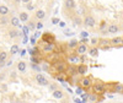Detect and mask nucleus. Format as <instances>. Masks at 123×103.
Returning <instances> with one entry per match:
<instances>
[{"instance_id": "f257e3e1", "label": "nucleus", "mask_w": 123, "mask_h": 103, "mask_svg": "<svg viewBox=\"0 0 123 103\" xmlns=\"http://www.w3.org/2000/svg\"><path fill=\"white\" fill-rule=\"evenodd\" d=\"M92 91L96 92L97 95H105L106 92H107V84H105L104 81H101V80H96L92 82V86H91Z\"/></svg>"}, {"instance_id": "f03ea898", "label": "nucleus", "mask_w": 123, "mask_h": 103, "mask_svg": "<svg viewBox=\"0 0 123 103\" xmlns=\"http://www.w3.org/2000/svg\"><path fill=\"white\" fill-rule=\"evenodd\" d=\"M67 68H68V61L63 59H57L53 61V69L55 73H65Z\"/></svg>"}, {"instance_id": "7ed1b4c3", "label": "nucleus", "mask_w": 123, "mask_h": 103, "mask_svg": "<svg viewBox=\"0 0 123 103\" xmlns=\"http://www.w3.org/2000/svg\"><path fill=\"white\" fill-rule=\"evenodd\" d=\"M92 82H94V80L91 76H83L79 81V86L83 87V90H90L92 86Z\"/></svg>"}, {"instance_id": "20e7f679", "label": "nucleus", "mask_w": 123, "mask_h": 103, "mask_svg": "<svg viewBox=\"0 0 123 103\" xmlns=\"http://www.w3.org/2000/svg\"><path fill=\"white\" fill-rule=\"evenodd\" d=\"M107 91L113 92V93H122L123 86H122L121 82H112V84L107 85Z\"/></svg>"}, {"instance_id": "39448f33", "label": "nucleus", "mask_w": 123, "mask_h": 103, "mask_svg": "<svg viewBox=\"0 0 123 103\" xmlns=\"http://www.w3.org/2000/svg\"><path fill=\"white\" fill-rule=\"evenodd\" d=\"M68 63L70 65H75L76 66V65L83 63V58H81V55H79L76 53H73V54L68 55Z\"/></svg>"}, {"instance_id": "423d86ee", "label": "nucleus", "mask_w": 123, "mask_h": 103, "mask_svg": "<svg viewBox=\"0 0 123 103\" xmlns=\"http://www.w3.org/2000/svg\"><path fill=\"white\" fill-rule=\"evenodd\" d=\"M83 23H84L85 27H87V28H92V27H95V26H96V20H95V17L92 16V15H86L85 18L83 20Z\"/></svg>"}, {"instance_id": "0eeeda50", "label": "nucleus", "mask_w": 123, "mask_h": 103, "mask_svg": "<svg viewBox=\"0 0 123 103\" xmlns=\"http://www.w3.org/2000/svg\"><path fill=\"white\" fill-rule=\"evenodd\" d=\"M35 80H36V82H37L39 86H48V84H49L48 79H47L44 75H42L41 73H37V74H36Z\"/></svg>"}, {"instance_id": "6e6552de", "label": "nucleus", "mask_w": 123, "mask_h": 103, "mask_svg": "<svg viewBox=\"0 0 123 103\" xmlns=\"http://www.w3.org/2000/svg\"><path fill=\"white\" fill-rule=\"evenodd\" d=\"M41 39H42L43 43H54L55 42V37L52 32H44L42 34V37H41Z\"/></svg>"}, {"instance_id": "1a4fd4ad", "label": "nucleus", "mask_w": 123, "mask_h": 103, "mask_svg": "<svg viewBox=\"0 0 123 103\" xmlns=\"http://www.w3.org/2000/svg\"><path fill=\"white\" fill-rule=\"evenodd\" d=\"M42 52L44 54H52L55 52V43H44Z\"/></svg>"}, {"instance_id": "9d476101", "label": "nucleus", "mask_w": 123, "mask_h": 103, "mask_svg": "<svg viewBox=\"0 0 123 103\" xmlns=\"http://www.w3.org/2000/svg\"><path fill=\"white\" fill-rule=\"evenodd\" d=\"M106 31L108 34H117L118 32H121V26H118L117 23H111L110 26L107 25Z\"/></svg>"}, {"instance_id": "9b49d317", "label": "nucleus", "mask_w": 123, "mask_h": 103, "mask_svg": "<svg viewBox=\"0 0 123 103\" xmlns=\"http://www.w3.org/2000/svg\"><path fill=\"white\" fill-rule=\"evenodd\" d=\"M64 9L69 12H73L74 10L76 9V4H75V0H65L64 1Z\"/></svg>"}, {"instance_id": "f8f14e48", "label": "nucleus", "mask_w": 123, "mask_h": 103, "mask_svg": "<svg viewBox=\"0 0 123 103\" xmlns=\"http://www.w3.org/2000/svg\"><path fill=\"white\" fill-rule=\"evenodd\" d=\"M75 53L79 54V55L86 54V53H87V46H86L85 43H80V42H79V44H78L76 48H75Z\"/></svg>"}, {"instance_id": "ddd939ff", "label": "nucleus", "mask_w": 123, "mask_h": 103, "mask_svg": "<svg viewBox=\"0 0 123 103\" xmlns=\"http://www.w3.org/2000/svg\"><path fill=\"white\" fill-rule=\"evenodd\" d=\"M122 42H123V39L121 36H117V37H113L112 39H110V44L112 47H117V48H122Z\"/></svg>"}, {"instance_id": "4468645a", "label": "nucleus", "mask_w": 123, "mask_h": 103, "mask_svg": "<svg viewBox=\"0 0 123 103\" xmlns=\"http://www.w3.org/2000/svg\"><path fill=\"white\" fill-rule=\"evenodd\" d=\"M87 50H89V55L92 57V58H97L98 54H100V49L96 46H92V47L87 48Z\"/></svg>"}, {"instance_id": "2eb2a0df", "label": "nucleus", "mask_w": 123, "mask_h": 103, "mask_svg": "<svg viewBox=\"0 0 123 103\" xmlns=\"http://www.w3.org/2000/svg\"><path fill=\"white\" fill-rule=\"evenodd\" d=\"M87 65H85V64H79V65H76V73H78V75H85L86 73H87Z\"/></svg>"}, {"instance_id": "dca6fc26", "label": "nucleus", "mask_w": 123, "mask_h": 103, "mask_svg": "<svg viewBox=\"0 0 123 103\" xmlns=\"http://www.w3.org/2000/svg\"><path fill=\"white\" fill-rule=\"evenodd\" d=\"M16 68H17V70H18L20 74H25L26 70H27V64L25 63L24 60H21V61H18V63H17Z\"/></svg>"}, {"instance_id": "f3484780", "label": "nucleus", "mask_w": 123, "mask_h": 103, "mask_svg": "<svg viewBox=\"0 0 123 103\" xmlns=\"http://www.w3.org/2000/svg\"><path fill=\"white\" fill-rule=\"evenodd\" d=\"M87 99H89L90 102H98V101H101L100 95H97L96 92H94V91H92L91 93L87 95Z\"/></svg>"}, {"instance_id": "a211bd4d", "label": "nucleus", "mask_w": 123, "mask_h": 103, "mask_svg": "<svg viewBox=\"0 0 123 103\" xmlns=\"http://www.w3.org/2000/svg\"><path fill=\"white\" fill-rule=\"evenodd\" d=\"M52 96L55 98V99H62L64 97V92L62 91V90H58V88H55L54 91H52Z\"/></svg>"}, {"instance_id": "6ab92c4d", "label": "nucleus", "mask_w": 123, "mask_h": 103, "mask_svg": "<svg viewBox=\"0 0 123 103\" xmlns=\"http://www.w3.org/2000/svg\"><path fill=\"white\" fill-rule=\"evenodd\" d=\"M9 23L14 28L20 27V20H18V17H17V16H12L11 18H9Z\"/></svg>"}, {"instance_id": "aec40b11", "label": "nucleus", "mask_w": 123, "mask_h": 103, "mask_svg": "<svg viewBox=\"0 0 123 103\" xmlns=\"http://www.w3.org/2000/svg\"><path fill=\"white\" fill-rule=\"evenodd\" d=\"M20 34H21V32H20V31H17V29H15V28H12V29L9 31V37L11 38V39H15V38L20 37Z\"/></svg>"}, {"instance_id": "412c9836", "label": "nucleus", "mask_w": 123, "mask_h": 103, "mask_svg": "<svg viewBox=\"0 0 123 103\" xmlns=\"http://www.w3.org/2000/svg\"><path fill=\"white\" fill-rule=\"evenodd\" d=\"M44 17H46V12L43 11V10H37L36 14H35V18L42 21V20H44Z\"/></svg>"}, {"instance_id": "4be33fe9", "label": "nucleus", "mask_w": 123, "mask_h": 103, "mask_svg": "<svg viewBox=\"0 0 123 103\" xmlns=\"http://www.w3.org/2000/svg\"><path fill=\"white\" fill-rule=\"evenodd\" d=\"M18 20H20V21H21V22H27L28 21V18H30V16H28V14L27 12H25V11H21V12H20L18 14Z\"/></svg>"}, {"instance_id": "5701e85b", "label": "nucleus", "mask_w": 123, "mask_h": 103, "mask_svg": "<svg viewBox=\"0 0 123 103\" xmlns=\"http://www.w3.org/2000/svg\"><path fill=\"white\" fill-rule=\"evenodd\" d=\"M71 20H73V23L75 26H80L81 23H83V18H81L79 15H74L73 17H71Z\"/></svg>"}, {"instance_id": "b1692460", "label": "nucleus", "mask_w": 123, "mask_h": 103, "mask_svg": "<svg viewBox=\"0 0 123 103\" xmlns=\"http://www.w3.org/2000/svg\"><path fill=\"white\" fill-rule=\"evenodd\" d=\"M78 44H79V40L78 39H71V40H69V43L67 44V47L69 49H75Z\"/></svg>"}, {"instance_id": "393cba45", "label": "nucleus", "mask_w": 123, "mask_h": 103, "mask_svg": "<svg viewBox=\"0 0 123 103\" xmlns=\"http://www.w3.org/2000/svg\"><path fill=\"white\" fill-rule=\"evenodd\" d=\"M9 7L6 5H0V16H5V15H9Z\"/></svg>"}, {"instance_id": "a878e982", "label": "nucleus", "mask_w": 123, "mask_h": 103, "mask_svg": "<svg viewBox=\"0 0 123 103\" xmlns=\"http://www.w3.org/2000/svg\"><path fill=\"white\" fill-rule=\"evenodd\" d=\"M17 53H20V47L17 44H14L11 48H10V54H11V55H16Z\"/></svg>"}, {"instance_id": "bb28decb", "label": "nucleus", "mask_w": 123, "mask_h": 103, "mask_svg": "<svg viewBox=\"0 0 123 103\" xmlns=\"http://www.w3.org/2000/svg\"><path fill=\"white\" fill-rule=\"evenodd\" d=\"M7 23H9V17H7V15L0 16V26H6Z\"/></svg>"}, {"instance_id": "cd10ccee", "label": "nucleus", "mask_w": 123, "mask_h": 103, "mask_svg": "<svg viewBox=\"0 0 123 103\" xmlns=\"http://www.w3.org/2000/svg\"><path fill=\"white\" fill-rule=\"evenodd\" d=\"M25 6H26V9L28 10V11H33V10L36 9V6H35V4H32L31 1H28V3H26L25 4Z\"/></svg>"}, {"instance_id": "c85d7f7f", "label": "nucleus", "mask_w": 123, "mask_h": 103, "mask_svg": "<svg viewBox=\"0 0 123 103\" xmlns=\"http://www.w3.org/2000/svg\"><path fill=\"white\" fill-rule=\"evenodd\" d=\"M28 29H31V31H33V29H36V21L35 20H30V23H28Z\"/></svg>"}, {"instance_id": "c756f323", "label": "nucleus", "mask_w": 123, "mask_h": 103, "mask_svg": "<svg viewBox=\"0 0 123 103\" xmlns=\"http://www.w3.org/2000/svg\"><path fill=\"white\" fill-rule=\"evenodd\" d=\"M31 68H32L35 71H37V73H41V66H39V64H36V63H31Z\"/></svg>"}, {"instance_id": "7c9ffc66", "label": "nucleus", "mask_w": 123, "mask_h": 103, "mask_svg": "<svg viewBox=\"0 0 123 103\" xmlns=\"http://www.w3.org/2000/svg\"><path fill=\"white\" fill-rule=\"evenodd\" d=\"M106 28H107V22H106V21H101L100 25H98V29H100V31H104V29H106Z\"/></svg>"}, {"instance_id": "2f4dec72", "label": "nucleus", "mask_w": 123, "mask_h": 103, "mask_svg": "<svg viewBox=\"0 0 123 103\" xmlns=\"http://www.w3.org/2000/svg\"><path fill=\"white\" fill-rule=\"evenodd\" d=\"M55 88H58L57 84H48V90H49V92H52V91H54Z\"/></svg>"}, {"instance_id": "473e14b6", "label": "nucleus", "mask_w": 123, "mask_h": 103, "mask_svg": "<svg viewBox=\"0 0 123 103\" xmlns=\"http://www.w3.org/2000/svg\"><path fill=\"white\" fill-rule=\"evenodd\" d=\"M39 61H41V59H39L38 57H36V55H32V58H31V63H36V64H39Z\"/></svg>"}, {"instance_id": "72a5a7b5", "label": "nucleus", "mask_w": 123, "mask_h": 103, "mask_svg": "<svg viewBox=\"0 0 123 103\" xmlns=\"http://www.w3.org/2000/svg\"><path fill=\"white\" fill-rule=\"evenodd\" d=\"M7 59V53L6 52H1L0 53V60H6Z\"/></svg>"}, {"instance_id": "f704fd0d", "label": "nucleus", "mask_w": 123, "mask_h": 103, "mask_svg": "<svg viewBox=\"0 0 123 103\" xmlns=\"http://www.w3.org/2000/svg\"><path fill=\"white\" fill-rule=\"evenodd\" d=\"M36 28H37V29L43 28V22H42V21H39V20H38V22H36Z\"/></svg>"}, {"instance_id": "c9c22d12", "label": "nucleus", "mask_w": 123, "mask_h": 103, "mask_svg": "<svg viewBox=\"0 0 123 103\" xmlns=\"http://www.w3.org/2000/svg\"><path fill=\"white\" fill-rule=\"evenodd\" d=\"M73 34H74V33L71 32L70 29H64V36H67V37H68V36H73Z\"/></svg>"}, {"instance_id": "e433bc0d", "label": "nucleus", "mask_w": 123, "mask_h": 103, "mask_svg": "<svg viewBox=\"0 0 123 103\" xmlns=\"http://www.w3.org/2000/svg\"><path fill=\"white\" fill-rule=\"evenodd\" d=\"M97 42H98V38H92L91 39V46H97Z\"/></svg>"}, {"instance_id": "4c0bfd02", "label": "nucleus", "mask_w": 123, "mask_h": 103, "mask_svg": "<svg viewBox=\"0 0 123 103\" xmlns=\"http://www.w3.org/2000/svg\"><path fill=\"white\" fill-rule=\"evenodd\" d=\"M76 93L78 95H81V93H83V87H81V86H78V88H76Z\"/></svg>"}, {"instance_id": "58836bf2", "label": "nucleus", "mask_w": 123, "mask_h": 103, "mask_svg": "<svg viewBox=\"0 0 123 103\" xmlns=\"http://www.w3.org/2000/svg\"><path fill=\"white\" fill-rule=\"evenodd\" d=\"M5 77H6V74H5V73H1V74H0V82H3V81L5 80Z\"/></svg>"}, {"instance_id": "ea45409f", "label": "nucleus", "mask_w": 123, "mask_h": 103, "mask_svg": "<svg viewBox=\"0 0 123 103\" xmlns=\"http://www.w3.org/2000/svg\"><path fill=\"white\" fill-rule=\"evenodd\" d=\"M58 22H59V18L58 17H53L52 18V23L53 25H58Z\"/></svg>"}, {"instance_id": "a19ab883", "label": "nucleus", "mask_w": 123, "mask_h": 103, "mask_svg": "<svg viewBox=\"0 0 123 103\" xmlns=\"http://www.w3.org/2000/svg\"><path fill=\"white\" fill-rule=\"evenodd\" d=\"M5 64H6V60H0V69L4 68V66H6Z\"/></svg>"}, {"instance_id": "79ce46f5", "label": "nucleus", "mask_w": 123, "mask_h": 103, "mask_svg": "<svg viewBox=\"0 0 123 103\" xmlns=\"http://www.w3.org/2000/svg\"><path fill=\"white\" fill-rule=\"evenodd\" d=\"M43 70H44V71H49V66H48V64H47V63H44V64H43Z\"/></svg>"}, {"instance_id": "37998d69", "label": "nucleus", "mask_w": 123, "mask_h": 103, "mask_svg": "<svg viewBox=\"0 0 123 103\" xmlns=\"http://www.w3.org/2000/svg\"><path fill=\"white\" fill-rule=\"evenodd\" d=\"M10 77H11L12 80H15V79H16V73H15V71H12V73L10 74Z\"/></svg>"}, {"instance_id": "c03bdc74", "label": "nucleus", "mask_w": 123, "mask_h": 103, "mask_svg": "<svg viewBox=\"0 0 123 103\" xmlns=\"http://www.w3.org/2000/svg\"><path fill=\"white\" fill-rule=\"evenodd\" d=\"M58 25H59L60 27H65V25H67V23H65V22H60V21H59V22H58Z\"/></svg>"}, {"instance_id": "a18cd8bd", "label": "nucleus", "mask_w": 123, "mask_h": 103, "mask_svg": "<svg viewBox=\"0 0 123 103\" xmlns=\"http://www.w3.org/2000/svg\"><path fill=\"white\" fill-rule=\"evenodd\" d=\"M81 36H83V37H87V32H85V31H83V32H81Z\"/></svg>"}, {"instance_id": "49530a36", "label": "nucleus", "mask_w": 123, "mask_h": 103, "mask_svg": "<svg viewBox=\"0 0 123 103\" xmlns=\"http://www.w3.org/2000/svg\"><path fill=\"white\" fill-rule=\"evenodd\" d=\"M5 65H7V66L12 65V60H10V61H6V64H5Z\"/></svg>"}, {"instance_id": "de8ad7c7", "label": "nucleus", "mask_w": 123, "mask_h": 103, "mask_svg": "<svg viewBox=\"0 0 123 103\" xmlns=\"http://www.w3.org/2000/svg\"><path fill=\"white\" fill-rule=\"evenodd\" d=\"M31 42H32V44H35V43H36V38H35V37L31 38Z\"/></svg>"}, {"instance_id": "09e8293b", "label": "nucleus", "mask_w": 123, "mask_h": 103, "mask_svg": "<svg viewBox=\"0 0 123 103\" xmlns=\"http://www.w3.org/2000/svg\"><path fill=\"white\" fill-rule=\"evenodd\" d=\"M20 1H21V0H14V4H15V5H17Z\"/></svg>"}, {"instance_id": "8fccbe9b", "label": "nucleus", "mask_w": 123, "mask_h": 103, "mask_svg": "<svg viewBox=\"0 0 123 103\" xmlns=\"http://www.w3.org/2000/svg\"><path fill=\"white\" fill-rule=\"evenodd\" d=\"M39 33H41V32H37V33L35 34V38H38V37H39Z\"/></svg>"}, {"instance_id": "3c124183", "label": "nucleus", "mask_w": 123, "mask_h": 103, "mask_svg": "<svg viewBox=\"0 0 123 103\" xmlns=\"http://www.w3.org/2000/svg\"><path fill=\"white\" fill-rule=\"evenodd\" d=\"M25 54H26V50H21V55H22V57H24V55H25Z\"/></svg>"}, {"instance_id": "603ef678", "label": "nucleus", "mask_w": 123, "mask_h": 103, "mask_svg": "<svg viewBox=\"0 0 123 103\" xmlns=\"http://www.w3.org/2000/svg\"><path fill=\"white\" fill-rule=\"evenodd\" d=\"M21 1H22L24 4H26V3H28V1H31V0H21Z\"/></svg>"}]
</instances>
